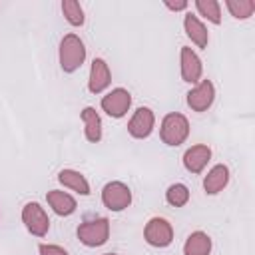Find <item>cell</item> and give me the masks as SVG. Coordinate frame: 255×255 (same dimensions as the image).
Here are the masks:
<instances>
[{
    "instance_id": "obj_1",
    "label": "cell",
    "mask_w": 255,
    "mask_h": 255,
    "mask_svg": "<svg viewBox=\"0 0 255 255\" xmlns=\"http://www.w3.org/2000/svg\"><path fill=\"white\" fill-rule=\"evenodd\" d=\"M58 58H60V68L66 74H74L78 68H82V64L86 60V46H84L82 38L76 34H66L60 40Z\"/></svg>"
},
{
    "instance_id": "obj_2",
    "label": "cell",
    "mask_w": 255,
    "mask_h": 255,
    "mask_svg": "<svg viewBox=\"0 0 255 255\" xmlns=\"http://www.w3.org/2000/svg\"><path fill=\"white\" fill-rule=\"evenodd\" d=\"M187 135H189V122H187V118L183 114L171 112L161 120L159 137H161V141L165 145L177 147L187 139Z\"/></svg>"
},
{
    "instance_id": "obj_3",
    "label": "cell",
    "mask_w": 255,
    "mask_h": 255,
    "mask_svg": "<svg viewBox=\"0 0 255 255\" xmlns=\"http://www.w3.org/2000/svg\"><path fill=\"white\" fill-rule=\"evenodd\" d=\"M76 235L80 243L86 247H102L110 239V221L106 217L86 219L84 223L78 225Z\"/></svg>"
},
{
    "instance_id": "obj_4",
    "label": "cell",
    "mask_w": 255,
    "mask_h": 255,
    "mask_svg": "<svg viewBox=\"0 0 255 255\" xmlns=\"http://www.w3.org/2000/svg\"><path fill=\"white\" fill-rule=\"evenodd\" d=\"M22 223L34 237H44L50 231V217L38 201H28L22 207Z\"/></svg>"
},
{
    "instance_id": "obj_5",
    "label": "cell",
    "mask_w": 255,
    "mask_h": 255,
    "mask_svg": "<svg viewBox=\"0 0 255 255\" xmlns=\"http://www.w3.org/2000/svg\"><path fill=\"white\" fill-rule=\"evenodd\" d=\"M143 239L147 245L163 249L173 241V227L165 217H151L143 227Z\"/></svg>"
},
{
    "instance_id": "obj_6",
    "label": "cell",
    "mask_w": 255,
    "mask_h": 255,
    "mask_svg": "<svg viewBox=\"0 0 255 255\" xmlns=\"http://www.w3.org/2000/svg\"><path fill=\"white\" fill-rule=\"evenodd\" d=\"M102 203L110 211H124L131 205V189L122 181H110L102 189Z\"/></svg>"
},
{
    "instance_id": "obj_7",
    "label": "cell",
    "mask_w": 255,
    "mask_h": 255,
    "mask_svg": "<svg viewBox=\"0 0 255 255\" xmlns=\"http://www.w3.org/2000/svg\"><path fill=\"white\" fill-rule=\"evenodd\" d=\"M100 106H102V110H104L110 118L120 120V118H124V116L129 112V108H131V94H129L126 88H114V90H110V92L102 98Z\"/></svg>"
},
{
    "instance_id": "obj_8",
    "label": "cell",
    "mask_w": 255,
    "mask_h": 255,
    "mask_svg": "<svg viewBox=\"0 0 255 255\" xmlns=\"http://www.w3.org/2000/svg\"><path fill=\"white\" fill-rule=\"evenodd\" d=\"M215 100V86L211 84V80H199L189 92H187V106L191 108V112H207L213 106Z\"/></svg>"
},
{
    "instance_id": "obj_9",
    "label": "cell",
    "mask_w": 255,
    "mask_h": 255,
    "mask_svg": "<svg viewBox=\"0 0 255 255\" xmlns=\"http://www.w3.org/2000/svg\"><path fill=\"white\" fill-rule=\"evenodd\" d=\"M153 126H155V116H153L151 108L141 106L129 118V122H128V133L131 137H135V139H145L153 131Z\"/></svg>"
},
{
    "instance_id": "obj_10",
    "label": "cell",
    "mask_w": 255,
    "mask_h": 255,
    "mask_svg": "<svg viewBox=\"0 0 255 255\" xmlns=\"http://www.w3.org/2000/svg\"><path fill=\"white\" fill-rule=\"evenodd\" d=\"M179 70H181V80L187 84H197L201 80L203 74L201 58L189 46H183L179 52Z\"/></svg>"
},
{
    "instance_id": "obj_11",
    "label": "cell",
    "mask_w": 255,
    "mask_h": 255,
    "mask_svg": "<svg viewBox=\"0 0 255 255\" xmlns=\"http://www.w3.org/2000/svg\"><path fill=\"white\" fill-rule=\"evenodd\" d=\"M112 84V72L104 58H94L90 66V78H88V90L92 94H102Z\"/></svg>"
},
{
    "instance_id": "obj_12",
    "label": "cell",
    "mask_w": 255,
    "mask_h": 255,
    "mask_svg": "<svg viewBox=\"0 0 255 255\" xmlns=\"http://www.w3.org/2000/svg\"><path fill=\"white\" fill-rule=\"evenodd\" d=\"M211 159V147L205 143H195L183 153V167L189 173H201Z\"/></svg>"
},
{
    "instance_id": "obj_13",
    "label": "cell",
    "mask_w": 255,
    "mask_h": 255,
    "mask_svg": "<svg viewBox=\"0 0 255 255\" xmlns=\"http://www.w3.org/2000/svg\"><path fill=\"white\" fill-rule=\"evenodd\" d=\"M227 183H229V167L225 163L213 165L203 177V189L207 195H217L227 187Z\"/></svg>"
},
{
    "instance_id": "obj_14",
    "label": "cell",
    "mask_w": 255,
    "mask_h": 255,
    "mask_svg": "<svg viewBox=\"0 0 255 255\" xmlns=\"http://www.w3.org/2000/svg\"><path fill=\"white\" fill-rule=\"evenodd\" d=\"M46 201H48V205L52 207V211H54L56 215H60V217L72 215V213L76 211V207H78L76 199H74L68 191H62V189H50V191L46 193Z\"/></svg>"
},
{
    "instance_id": "obj_15",
    "label": "cell",
    "mask_w": 255,
    "mask_h": 255,
    "mask_svg": "<svg viewBox=\"0 0 255 255\" xmlns=\"http://www.w3.org/2000/svg\"><path fill=\"white\" fill-rule=\"evenodd\" d=\"M183 28H185V34L187 38L197 46V48H207V42H209V32L205 28V24L191 12L185 14L183 18Z\"/></svg>"
},
{
    "instance_id": "obj_16",
    "label": "cell",
    "mask_w": 255,
    "mask_h": 255,
    "mask_svg": "<svg viewBox=\"0 0 255 255\" xmlns=\"http://www.w3.org/2000/svg\"><path fill=\"white\" fill-rule=\"evenodd\" d=\"M80 118L84 122V135H86V139L92 141V143H98L102 139V118H100V114L92 106H88V108L82 110Z\"/></svg>"
},
{
    "instance_id": "obj_17",
    "label": "cell",
    "mask_w": 255,
    "mask_h": 255,
    "mask_svg": "<svg viewBox=\"0 0 255 255\" xmlns=\"http://www.w3.org/2000/svg\"><path fill=\"white\" fill-rule=\"evenodd\" d=\"M58 181H60L64 187H68V189H72V191H76V193H80V195H90V193H92L86 175L80 173L78 169H70V167H68V169H62V171L58 173Z\"/></svg>"
},
{
    "instance_id": "obj_18",
    "label": "cell",
    "mask_w": 255,
    "mask_h": 255,
    "mask_svg": "<svg viewBox=\"0 0 255 255\" xmlns=\"http://www.w3.org/2000/svg\"><path fill=\"white\" fill-rule=\"evenodd\" d=\"M211 253V237L205 231H193L187 235L183 243V255H209Z\"/></svg>"
},
{
    "instance_id": "obj_19",
    "label": "cell",
    "mask_w": 255,
    "mask_h": 255,
    "mask_svg": "<svg viewBox=\"0 0 255 255\" xmlns=\"http://www.w3.org/2000/svg\"><path fill=\"white\" fill-rule=\"evenodd\" d=\"M195 10L211 24H221V4L217 0H195Z\"/></svg>"
},
{
    "instance_id": "obj_20",
    "label": "cell",
    "mask_w": 255,
    "mask_h": 255,
    "mask_svg": "<svg viewBox=\"0 0 255 255\" xmlns=\"http://www.w3.org/2000/svg\"><path fill=\"white\" fill-rule=\"evenodd\" d=\"M229 14L237 20H247L255 12V2L253 0H227L225 2Z\"/></svg>"
},
{
    "instance_id": "obj_21",
    "label": "cell",
    "mask_w": 255,
    "mask_h": 255,
    "mask_svg": "<svg viewBox=\"0 0 255 255\" xmlns=\"http://www.w3.org/2000/svg\"><path fill=\"white\" fill-rule=\"evenodd\" d=\"M62 14H64V18L68 20V24H72V26H82V24L86 22L84 8H82L80 2H76V0H64V2H62Z\"/></svg>"
},
{
    "instance_id": "obj_22",
    "label": "cell",
    "mask_w": 255,
    "mask_h": 255,
    "mask_svg": "<svg viewBox=\"0 0 255 255\" xmlns=\"http://www.w3.org/2000/svg\"><path fill=\"white\" fill-rule=\"evenodd\" d=\"M165 201L173 207H183L189 201V189L183 183H171L165 191Z\"/></svg>"
},
{
    "instance_id": "obj_23",
    "label": "cell",
    "mask_w": 255,
    "mask_h": 255,
    "mask_svg": "<svg viewBox=\"0 0 255 255\" xmlns=\"http://www.w3.org/2000/svg\"><path fill=\"white\" fill-rule=\"evenodd\" d=\"M38 251H40V255H70L64 247L52 245V243H40L38 245Z\"/></svg>"
},
{
    "instance_id": "obj_24",
    "label": "cell",
    "mask_w": 255,
    "mask_h": 255,
    "mask_svg": "<svg viewBox=\"0 0 255 255\" xmlns=\"http://www.w3.org/2000/svg\"><path fill=\"white\" fill-rule=\"evenodd\" d=\"M163 4H165V8H169V10H173V12H179V10H185V8H187V2H185V0H179V2L165 0Z\"/></svg>"
},
{
    "instance_id": "obj_25",
    "label": "cell",
    "mask_w": 255,
    "mask_h": 255,
    "mask_svg": "<svg viewBox=\"0 0 255 255\" xmlns=\"http://www.w3.org/2000/svg\"><path fill=\"white\" fill-rule=\"evenodd\" d=\"M104 255H118V253H104Z\"/></svg>"
}]
</instances>
